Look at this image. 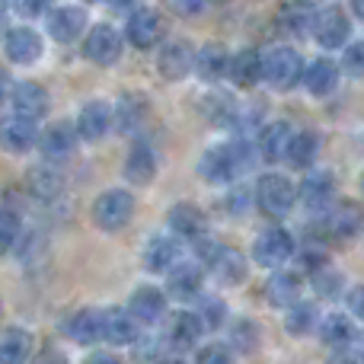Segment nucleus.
I'll return each instance as SVG.
<instances>
[{"instance_id":"obj_1","label":"nucleus","mask_w":364,"mask_h":364,"mask_svg":"<svg viewBox=\"0 0 364 364\" xmlns=\"http://www.w3.org/2000/svg\"><path fill=\"white\" fill-rule=\"evenodd\" d=\"M256 164V147L250 141H224V144L208 147L198 157V176L211 186H224V182L243 176L246 170H252Z\"/></svg>"},{"instance_id":"obj_2","label":"nucleus","mask_w":364,"mask_h":364,"mask_svg":"<svg viewBox=\"0 0 364 364\" xmlns=\"http://www.w3.org/2000/svg\"><path fill=\"white\" fill-rule=\"evenodd\" d=\"M259 55H262V80L272 90L284 93V90H294L301 83L304 58L297 48H291V45H272V48L259 51Z\"/></svg>"},{"instance_id":"obj_3","label":"nucleus","mask_w":364,"mask_h":364,"mask_svg":"<svg viewBox=\"0 0 364 364\" xmlns=\"http://www.w3.org/2000/svg\"><path fill=\"white\" fill-rule=\"evenodd\" d=\"M134 208H138V201L128 188H106L93 201V224L106 233H119L132 224Z\"/></svg>"},{"instance_id":"obj_4","label":"nucleus","mask_w":364,"mask_h":364,"mask_svg":"<svg viewBox=\"0 0 364 364\" xmlns=\"http://www.w3.org/2000/svg\"><path fill=\"white\" fill-rule=\"evenodd\" d=\"M252 201H256V205L262 208V214H269V218H284V214H291V208H294V201H297V186L288 176H282V173H265V176H259V182H256Z\"/></svg>"},{"instance_id":"obj_5","label":"nucleus","mask_w":364,"mask_h":364,"mask_svg":"<svg viewBox=\"0 0 364 364\" xmlns=\"http://www.w3.org/2000/svg\"><path fill=\"white\" fill-rule=\"evenodd\" d=\"M122 51H125V38L112 23H96L93 29L83 32V58L96 68H112Z\"/></svg>"},{"instance_id":"obj_6","label":"nucleus","mask_w":364,"mask_h":364,"mask_svg":"<svg viewBox=\"0 0 364 364\" xmlns=\"http://www.w3.org/2000/svg\"><path fill=\"white\" fill-rule=\"evenodd\" d=\"M310 36L316 38V45L323 48H342L352 38V19L342 6H323L310 16Z\"/></svg>"},{"instance_id":"obj_7","label":"nucleus","mask_w":364,"mask_h":364,"mask_svg":"<svg viewBox=\"0 0 364 364\" xmlns=\"http://www.w3.org/2000/svg\"><path fill=\"white\" fill-rule=\"evenodd\" d=\"M294 252H297V243L291 237V230H284V227H269L252 243V259L262 269H282L284 262L294 259Z\"/></svg>"},{"instance_id":"obj_8","label":"nucleus","mask_w":364,"mask_h":364,"mask_svg":"<svg viewBox=\"0 0 364 364\" xmlns=\"http://www.w3.org/2000/svg\"><path fill=\"white\" fill-rule=\"evenodd\" d=\"M87 23H90L87 6H80V4H61V6H51V10L45 13L48 36L61 45L80 42L83 32H87Z\"/></svg>"},{"instance_id":"obj_9","label":"nucleus","mask_w":364,"mask_h":364,"mask_svg":"<svg viewBox=\"0 0 364 364\" xmlns=\"http://www.w3.org/2000/svg\"><path fill=\"white\" fill-rule=\"evenodd\" d=\"M160 36H164V19H160L157 10H151V6H134V10L128 13L125 32H122V38H125L128 45L147 51L160 42Z\"/></svg>"},{"instance_id":"obj_10","label":"nucleus","mask_w":364,"mask_h":364,"mask_svg":"<svg viewBox=\"0 0 364 364\" xmlns=\"http://www.w3.org/2000/svg\"><path fill=\"white\" fill-rule=\"evenodd\" d=\"M77 138L87 141V144H96V141H102L109 132H112V106H109L106 100H90L80 106V112H77Z\"/></svg>"},{"instance_id":"obj_11","label":"nucleus","mask_w":364,"mask_h":364,"mask_svg":"<svg viewBox=\"0 0 364 364\" xmlns=\"http://www.w3.org/2000/svg\"><path fill=\"white\" fill-rule=\"evenodd\" d=\"M4 55L10 64H36L45 55V42L32 26H13L4 36Z\"/></svg>"},{"instance_id":"obj_12","label":"nucleus","mask_w":364,"mask_h":364,"mask_svg":"<svg viewBox=\"0 0 364 364\" xmlns=\"http://www.w3.org/2000/svg\"><path fill=\"white\" fill-rule=\"evenodd\" d=\"M38 138V122L26 119V115H4L0 119V151L6 154H29Z\"/></svg>"},{"instance_id":"obj_13","label":"nucleus","mask_w":364,"mask_h":364,"mask_svg":"<svg viewBox=\"0 0 364 364\" xmlns=\"http://www.w3.org/2000/svg\"><path fill=\"white\" fill-rule=\"evenodd\" d=\"M297 198L307 205V211L323 214L336 201V176H333V170H314V166H310L307 176H304V182H301V188H297Z\"/></svg>"},{"instance_id":"obj_14","label":"nucleus","mask_w":364,"mask_h":364,"mask_svg":"<svg viewBox=\"0 0 364 364\" xmlns=\"http://www.w3.org/2000/svg\"><path fill=\"white\" fill-rule=\"evenodd\" d=\"M125 310L134 316L138 326H154V323H160L166 314V294L160 288H154V284H138V288L132 291V297H128Z\"/></svg>"},{"instance_id":"obj_15","label":"nucleus","mask_w":364,"mask_h":364,"mask_svg":"<svg viewBox=\"0 0 364 364\" xmlns=\"http://www.w3.org/2000/svg\"><path fill=\"white\" fill-rule=\"evenodd\" d=\"M358 230H361V208H358V201L342 198V205H336L333 211L323 218V237H329V240L348 243V240L358 237Z\"/></svg>"},{"instance_id":"obj_16","label":"nucleus","mask_w":364,"mask_h":364,"mask_svg":"<svg viewBox=\"0 0 364 364\" xmlns=\"http://www.w3.org/2000/svg\"><path fill=\"white\" fill-rule=\"evenodd\" d=\"M80 138H77V128L70 122H51L45 132H38L36 138V147L42 151V157L48 160H64L77 151Z\"/></svg>"},{"instance_id":"obj_17","label":"nucleus","mask_w":364,"mask_h":364,"mask_svg":"<svg viewBox=\"0 0 364 364\" xmlns=\"http://www.w3.org/2000/svg\"><path fill=\"white\" fill-rule=\"evenodd\" d=\"M100 320H102V342H109V346H134L141 339V326L125 307L100 310Z\"/></svg>"},{"instance_id":"obj_18","label":"nucleus","mask_w":364,"mask_h":364,"mask_svg":"<svg viewBox=\"0 0 364 364\" xmlns=\"http://www.w3.org/2000/svg\"><path fill=\"white\" fill-rule=\"evenodd\" d=\"M10 102H13V112L26 115V119H32V122H42L51 109V100H48V93H45V87H38V83H32V80H19L16 87L10 90Z\"/></svg>"},{"instance_id":"obj_19","label":"nucleus","mask_w":364,"mask_h":364,"mask_svg":"<svg viewBox=\"0 0 364 364\" xmlns=\"http://www.w3.org/2000/svg\"><path fill=\"white\" fill-rule=\"evenodd\" d=\"M201 333H205V323L198 320L195 310H176L166 323V342H170L173 352H186V348H195L201 342Z\"/></svg>"},{"instance_id":"obj_20","label":"nucleus","mask_w":364,"mask_h":364,"mask_svg":"<svg viewBox=\"0 0 364 364\" xmlns=\"http://www.w3.org/2000/svg\"><path fill=\"white\" fill-rule=\"evenodd\" d=\"M157 170H160L157 151H154L147 141H134L125 157V179L132 182V186H151V182L157 179Z\"/></svg>"},{"instance_id":"obj_21","label":"nucleus","mask_w":364,"mask_h":364,"mask_svg":"<svg viewBox=\"0 0 364 364\" xmlns=\"http://www.w3.org/2000/svg\"><path fill=\"white\" fill-rule=\"evenodd\" d=\"M166 288L176 301H195L205 288V269L198 262H176L166 272Z\"/></svg>"},{"instance_id":"obj_22","label":"nucleus","mask_w":364,"mask_h":364,"mask_svg":"<svg viewBox=\"0 0 364 364\" xmlns=\"http://www.w3.org/2000/svg\"><path fill=\"white\" fill-rule=\"evenodd\" d=\"M301 83L307 87L310 96H316V100H326V96H333L336 87H339V64L329 61V58H316V61L304 64Z\"/></svg>"},{"instance_id":"obj_23","label":"nucleus","mask_w":364,"mask_h":364,"mask_svg":"<svg viewBox=\"0 0 364 364\" xmlns=\"http://www.w3.org/2000/svg\"><path fill=\"white\" fill-rule=\"evenodd\" d=\"M192 61H195L192 45L182 42V38H173V42H166L164 48H160L157 70L166 80H182V77H188V70H192Z\"/></svg>"},{"instance_id":"obj_24","label":"nucleus","mask_w":364,"mask_h":364,"mask_svg":"<svg viewBox=\"0 0 364 364\" xmlns=\"http://www.w3.org/2000/svg\"><path fill=\"white\" fill-rule=\"evenodd\" d=\"M240 90H250L262 80V55L256 48H240L237 55L227 58V74Z\"/></svg>"},{"instance_id":"obj_25","label":"nucleus","mask_w":364,"mask_h":364,"mask_svg":"<svg viewBox=\"0 0 364 364\" xmlns=\"http://www.w3.org/2000/svg\"><path fill=\"white\" fill-rule=\"evenodd\" d=\"M64 333H68V339L77 342V346H96V342H102L100 310H93V307L74 310V314L64 320Z\"/></svg>"},{"instance_id":"obj_26","label":"nucleus","mask_w":364,"mask_h":364,"mask_svg":"<svg viewBox=\"0 0 364 364\" xmlns=\"http://www.w3.org/2000/svg\"><path fill=\"white\" fill-rule=\"evenodd\" d=\"M166 224H170L173 237L195 240V237H201V233H205L208 218H205V211H201L198 205H192V201H179V205L170 208V214H166Z\"/></svg>"},{"instance_id":"obj_27","label":"nucleus","mask_w":364,"mask_h":364,"mask_svg":"<svg viewBox=\"0 0 364 364\" xmlns=\"http://www.w3.org/2000/svg\"><path fill=\"white\" fill-rule=\"evenodd\" d=\"M291 134H294V128L288 125V122H269V125H262V132H259V141H256V154L262 160H269V164H282L284 160V151H288V141Z\"/></svg>"},{"instance_id":"obj_28","label":"nucleus","mask_w":364,"mask_h":364,"mask_svg":"<svg viewBox=\"0 0 364 364\" xmlns=\"http://www.w3.org/2000/svg\"><path fill=\"white\" fill-rule=\"evenodd\" d=\"M304 294V282L301 275H294V272H272L269 282H265V297H269L272 307H282L288 310L291 304H297Z\"/></svg>"},{"instance_id":"obj_29","label":"nucleus","mask_w":364,"mask_h":364,"mask_svg":"<svg viewBox=\"0 0 364 364\" xmlns=\"http://www.w3.org/2000/svg\"><path fill=\"white\" fill-rule=\"evenodd\" d=\"M176 262H179V243L173 237H164V233H157V237L147 240V246H144V265H147V272H154V275H164V272H170Z\"/></svg>"},{"instance_id":"obj_30","label":"nucleus","mask_w":364,"mask_h":364,"mask_svg":"<svg viewBox=\"0 0 364 364\" xmlns=\"http://www.w3.org/2000/svg\"><path fill=\"white\" fill-rule=\"evenodd\" d=\"M320 134L316 132H294L288 141V151H284V164H291L294 170H310L320 157Z\"/></svg>"},{"instance_id":"obj_31","label":"nucleus","mask_w":364,"mask_h":364,"mask_svg":"<svg viewBox=\"0 0 364 364\" xmlns=\"http://www.w3.org/2000/svg\"><path fill=\"white\" fill-rule=\"evenodd\" d=\"M227 48L224 45H218V42H208V45H201L198 51H195V61H192V70L201 77V80H208V83H214V80H220V77L227 74Z\"/></svg>"},{"instance_id":"obj_32","label":"nucleus","mask_w":364,"mask_h":364,"mask_svg":"<svg viewBox=\"0 0 364 364\" xmlns=\"http://www.w3.org/2000/svg\"><path fill=\"white\" fill-rule=\"evenodd\" d=\"M208 269H211L214 278H218L220 284H227V288H237V284H243L246 275H250V265H246V259L240 256L237 250H230V246H224V250L218 252V259H214Z\"/></svg>"},{"instance_id":"obj_33","label":"nucleus","mask_w":364,"mask_h":364,"mask_svg":"<svg viewBox=\"0 0 364 364\" xmlns=\"http://www.w3.org/2000/svg\"><path fill=\"white\" fill-rule=\"evenodd\" d=\"M32 352H36V339L26 329L10 326L0 336V364H29Z\"/></svg>"},{"instance_id":"obj_34","label":"nucleus","mask_w":364,"mask_h":364,"mask_svg":"<svg viewBox=\"0 0 364 364\" xmlns=\"http://www.w3.org/2000/svg\"><path fill=\"white\" fill-rule=\"evenodd\" d=\"M316 333H320V339L326 342L329 348H346L348 342L355 339V326H352V320H348L346 314L323 316V320L316 323Z\"/></svg>"},{"instance_id":"obj_35","label":"nucleus","mask_w":364,"mask_h":364,"mask_svg":"<svg viewBox=\"0 0 364 364\" xmlns=\"http://www.w3.org/2000/svg\"><path fill=\"white\" fill-rule=\"evenodd\" d=\"M316 323H320V314H316L314 304L297 301V304H291L288 314H284V333L310 336V333H316Z\"/></svg>"},{"instance_id":"obj_36","label":"nucleus","mask_w":364,"mask_h":364,"mask_svg":"<svg viewBox=\"0 0 364 364\" xmlns=\"http://www.w3.org/2000/svg\"><path fill=\"white\" fill-rule=\"evenodd\" d=\"M275 23H278V29L284 32V36H304V32L310 29V13H307V6L304 4H284L282 10H278V16H275Z\"/></svg>"},{"instance_id":"obj_37","label":"nucleus","mask_w":364,"mask_h":364,"mask_svg":"<svg viewBox=\"0 0 364 364\" xmlns=\"http://www.w3.org/2000/svg\"><path fill=\"white\" fill-rule=\"evenodd\" d=\"M19 237H23V218L10 208H0V256H6L19 243Z\"/></svg>"},{"instance_id":"obj_38","label":"nucleus","mask_w":364,"mask_h":364,"mask_svg":"<svg viewBox=\"0 0 364 364\" xmlns=\"http://www.w3.org/2000/svg\"><path fill=\"white\" fill-rule=\"evenodd\" d=\"M256 346H259V326L252 320H233V326H230V348H237V352H243V355H250V352H256Z\"/></svg>"},{"instance_id":"obj_39","label":"nucleus","mask_w":364,"mask_h":364,"mask_svg":"<svg viewBox=\"0 0 364 364\" xmlns=\"http://www.w3.org/2000/svg\"><path fill=\"white\" fill-rule=\"evenodd\" d=\"M310 282H314V291L320 297H336L342 291V284H346V278H342L339 272L326 262V265H320L316 272H310Z\"/></svg>"},{"instance_id":"obj_40","label":"nucleus","mask_w":364,"mask_h":364,"mask_svg":"<svg viewBox=\"0 0 364 364\" xmlns=\"http://www.w3.org/2000/svg\"><path fill=\"white\" fill-rule=\"evenodd\" d=\"M198 314V320L205 323V329H218L227 323V307L224 301H218V297H205L201 301V310H195Z\"/></svg>"},{"instance_id":"obj_41","label":"nucleus","mask_w":364,"mask_h":364,"mask_svg":"<svg viewBox=\"0 0 364 364\" xmlns=\"http://www.w3.org/2000/svg\"><path fill=\"white\" fill-rule=\"evenodd\" d=\"M195 364H233V352H230V346L211 342V346L198 348V355H195Z\"/></svg>"},{"instance_id":"obj_42","label":"nucleus","mask_w":364,"mask_h":364,"mask_svg":"<svg viewBox=\"0 0 364 364\" xmlns=\"http://www.w3.org/2000/svg\"><path fill=\"white\" fill-rule=\"evenodd\" d=\"M32 188L38 192V198H51V195L61 188V179H58L48 166H42L38 173H32Z\"/></svg>"},{"instance_id":"obj_43","label":"nucleus","mask_w":364,"mask_h":364,"mask_svg":"<svg viewBox=\"0 0 364 364\" xmlns=\"http://www.w3.org/2000/svg\"><path fill=\"white\" fill-rule=\"evenodd\" d=\"M342 70H348L352 77H361V42L342 45Z\"/></svg>"},{"instance_id":"obj_44","label":"nucleus","mask_w":364,"mask_h":364,"mask_svg":"<svg viewBox=\"0 0 364 364\" xmlns=\"http://www.w3.org/2000/svg\"><path fill=\"white\" fill-rule=\"evenodd\" d=\"M224 205H227V211H230V214H243L246 208L252 205V192H250V188H243V186L230 188V192L224 195Z\"/></svg>"},{"instance_id":"obj_45","label":"nucleus","mask_w":364,"mask_h":364,"mask_svg":"<svg viewBox=\"0 0 364 364\" xmlns=\"http://www.w3.org/2000/svg\"><path fill=\"white\" fill-rule=\"evenodd\" d=\"M13 10L26 19H36L51 10V0H13Z\"/></svg>"},{"instance_id":"obj_46","label":"nucleus","mask_w":364,"mask_h":364,"mask_svg":"<svg viewBox=\"0 0 364 364\" xmlns=\"http://www.w3.org/2000/svg\"><path fill=\"white\" fill-rule=\"evenodd\" d=\"M326 262H329V256L323 250H316V243L310 246L307 252H301V272H307V275L310 272H316L320 265H326Z\"/></svg>"},{"instance_id":"obj_47","label":"nucleus","mask_w":364,"mask_h":364,"mask_svg":"<svg viewBox=\"0 0 364 364\" xmlns=\"http://www.w3.org/2000/svg\"><path fill=\"white\" fill-rule=\"evenodd\" d=\"M170 4H173V10H176L179 16H198V13L208 10L211 0H170Z\"/></svg>"},{"instance_id":"obj_48","label":"nucleus","mask_w":364,"mask_h":364,"mask_svg":"<svg viewBox=\"0 0 364 364\" xmlns=\"http://www.w3.org/2000/svg\"><path fill=\"white\" fill-rule=\"evenodd\" d=\"M36 355V352H32ZM32 364H70L68 361V355L61 352V348H42V352L36 355V358H29Z\"/></svg>"},{"instance_id":"obj_49","label":"nucleus","mask_w":364,"mask_h":364,"mask_svg":"<svg viewBox=\"0 0 364 364\" xmlns=\"http://www.w3.org/2000/svg\"><path fill=\"white\" fill-rule=\"evenodd\" d=\"M329 364H361V355L355 352V348H336V358L329 361Z\"/></svg>"},{"instance_id":"obj_50","label":"nucleus","mask_w":364,"mask_h":364,"mask_svg":"<svg viewBox=\"0 0 364 364\" xmlns=\"http://www.w3.org/2000/svg\"><path fill=\"white\" fill-rule=\"evenodd\" d=\"M83 364H122V358L112 355V352H96V355H90Z\"/></svg>"},{"instance_id":"obj_51","label":"nucleus","mask_w":364,"mask_h":364,"mask_svg":"<svg viewBox=\"0 0 364 364\" xmlns=\"http://www.w3.org/2000/svg\"><path fill=\"white\" fill-rule=\"evenodd\" d=\"M348 307H352L355 316H361V288H358V284L348 291Z\"/></svg>"},{"instance_id":"obj_52","label":"nucleus","mask_w":364,"mask_h":364,"mask_svg":"<svg viewBox=\"0 0 364 364\" xmlns=\"http://www.w3.org/2000/svg\"><path fill=\"white\" fill-rule=\"evenodd\" d=\"M112 10H122V13H132L134 6H141V0H109Z\"/></svg>"},{"instance_id":"obj_53","label":"nucleus","mask_w":364,"mask_h":364,"mask_svg":"<svg viewBox=\"0 0 364 364\" xmlns=\"http://www.w3.org/2000/svg\"><path fill=\"white\" fill-rule=\"evenodd\" d=\"M352 16H361V0H352Z\"/></svg>"},{"instance_id":"obj_54","label":"nucleus","mask_w":364,"mask_h":364,"mask_svg":"<svg viewBox=\"0 0 364 364\" xmlns=\"http://www.w3.org/2000/svg\"><path fill=\"white\" fill-rule=\"evenodd\" d=\"M4 102H6V87H4V80H0V109H4Z\"/></svg>"},{"instance_id":"obj_55","label":"nucleus","mask_w":364,"mask_h":364,"mask_svg":"<svg viewBox=\"0 0 364 364\" xmlns=\"http://www.w3.org/2000/svg\"><path fill=\"white\" fill-rule=\"evenodd\" d=\"M297 4H304V6H320L323 0H297Z\"/></svg>"},{"instance_id":"obj_56","label":"nucleus","mask_w":364,"mask_h":364,"mask_svg":"<svg viewBox=\"0 0 364 364\" xmlns=\"http://www.w3.org/2000/svg\"><path fill=\"white\" fill-rule=\"evenodd\" d=\"M160 364H186L182 358H166V361H160Z\"/></svg>"},{"instance_id":"obj_57","label":"nucleus","mask_w":364,"mask_h":364,"mask_svg":"<svg viewBox=\"0 0 364 364\" xmlns=\"http://www.w3.org/2000/svg\"><path fill=\"white\" fill-rule=\"evenodd\" d=\"M6 6H10V0H0V16L6 13Z\"/></svg>"},{"instance_id":"obj_58","label":"nucleus","mask_w":364,"mask_h":364,"mask_svg":"<svg viewBox=\"0 0 364 364\" xmlns=\"http://www.w3.org/2000/svg\"><path fill=\"white\" fill-rule=\"evenodd\" d=\"M0 320H4V304H0Z\"/></svg>"},{"instance_id":"obj_59","label":"nucleus","mask_w":364,"mask_h":364,"mask_svg":"<svg viewBox=\"0 0 364 364\" xmlns=\"http://www.w3.org/2000/svg\"><path fill=\"white\" fill-rule=\"evenodd\" d=\"M87 4H100V0H87Z\"/></svg>"}]
</instances>
